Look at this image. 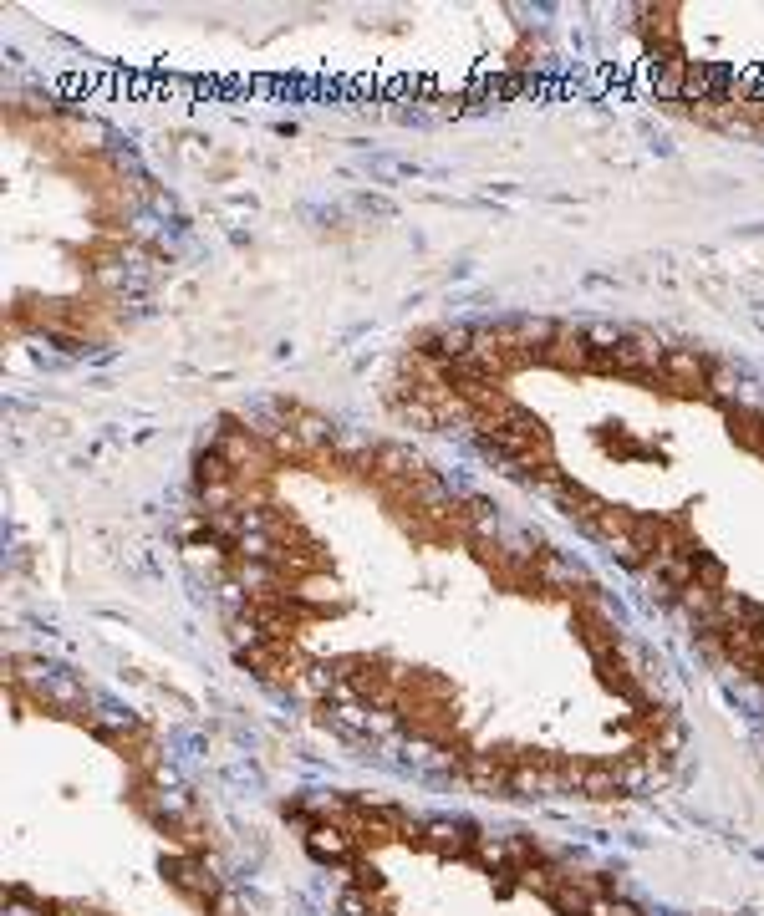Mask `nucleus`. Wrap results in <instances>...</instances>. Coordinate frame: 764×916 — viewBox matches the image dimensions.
Here are the masks:
<instances>
[{
	"mask_svg": "<svg viewBox=\"0 0 764 916\" xmlns=\"http://www.w3.org/2000/svg\"><path fill=\"white\" fill-rule=\"evenodd\" d=\"M663 377H668V382L703 387V382H708V357H703V352H688V347H668V357H663Z\"/></svg>",
	"mask_w": 764,
	"mask_h": 916,
	"instance_id": "f257e3e1",
	"label": "nucleus"
},
{
	"mask_svg": "<svg viewBox=\"0 0 764 916\" xmlns=\"http://www.w3.org/2000/svg\"><path fill=\"white\" fill-rule=\"evenodd\" d=\"M357 845V835H347V825H316L311 830V850L316 855H332V861H347Z\"/></svg>",
	"mask_w": 764,
	"mask_h": 916,
	"instance_id": "f03ea898",
	"label": "nucleus"
},
{
	"mask_svg": "<svg viewBox=\"0 0 764 916\" xmlns=\"http://www.w3.org/2000/svg\"><path fill=\"white\" fill-rule=\"evenodd\" d=\"M469 779L479 784V789H510V769L495 759V754H469Z\"/></svg>",
	"mask_w": 764,
	"mask_h": 916,
	"instance_id": "7ed1b4c3",
	"label": "nucleus"
},
{
	"mask_svg": "<svg viewBox=\"0 0 764 916\" xmlns=\"http://www.w3.org/2000/svg\"><path fill=\"white\" fill-rule=\"evenodd\" d=\"M591 357H596V352L586 347V336H581V331H576V336H571V331H561V336H556V347H551V362H556V367H591Z\"/></svg>",
	"mask_w": 764,
	"mask_h": 916,
	"instance_id": "20e7f679",
	"label": "nucleus"
},
{
	"mask_svg": "<svg viewBox=\"0 0 764 916\" xmlns=\"http://www.w3.org/2000/svg\"><path fill=\"white\" fill-rule=\"evenodd\" d=\"M428 845H439V850H454V855H469V850H474V835H469L464 825L433 820V825H428Z\"/></svg>",
	"mask_w": 764,
	"mask_h": 916,
	"instance_id": "39448f33",
	"label": "nucleus"
},
{
	"mask_svg": "<svg viewBox=\"0 0 764 916\" xmlns=\"http://www.w3.org/2000/svg\"><path fill=\"white\" fill-rule=\"evenodd\" d=\"M535 576H540L545 586H576V565H566V560L551 555V550H535Z\"/></svg>",
	"mask_w": 764,
	"mask_h": 916,
	"instance_id": "423d86ee",
	"label": "nucleus"
},
{
	"mask_svg": "<svg viewBox=\"0 0 764 916\" xmlns=\"http://www.w3.org/2000/svg\"><path fill=\"white\" fill-rule=\"evenodd\" d=\"M220 458H225L230 469H245L250 458H255V443H250V433H225V438H220Z\"/></svg>",
	"mask_w": 764,
	"mask_h": 916,
	"instance_id": "0eeeda50",
	"label": "nucleus"
},
{
	"mask_svg": "<svg viewBox=\"0 0 764 916\" xmlns=\"http://www.w3.org/2000/svg\"><path fill=\"white\" fill-rule=\"evenodd\" d=\"M581 336L591 341V347H596V352H617V347H622V331H617V326H607V321H596V326H586Z\"/></svg>",
	"mask_w": 764,
	"mask_h": 916,
	"instance_id": "6e6552de",
	"label": "nucleus"
},
{
	"mask_svg": "<svg viewBox=\"0 0 764 916\" xmlns=\"http://www.w3.org/2000/svg\"><path fill=\"white\" fill-rule=\"evenodd\" d=\"M586 916H642V911H637V906H627V901H617V896H591Z\"/></svg>",
	"mask_w": 764,
	"mask_h": 916,
	"instance_id": "1a4fd4ad",
	"label": "nucleus"
},
{
	"mask_svg": "<svg viewBox=\"0 0 764 916\" xmlns=\"http://www.w3.org/2000/svg\"><path fill=\"white\" fill-rule=\"evenodd\" d=\"M332 448H342V453H362V448H367V438H362V433H337V438H332Z\"/></svg>",
	"mask_w": 764,
	"mask_h": 916,
	"instance_id": "9d476101",
	"label": "nucleus"
}]
</instances>
